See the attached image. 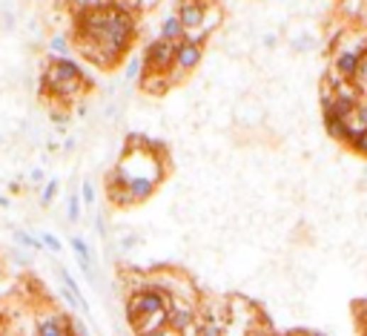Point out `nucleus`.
Returning <instances> with one entry per match:
<instances>
[{
    "label": "nucleus",
    "mask_w": 367,
    "mask_h": 336,
    "mask_svg": "<svg viewBox=\"0 0 367 336\" xmlns=\"http://www.w3.org/2000/svg\"><path fill=\"white\" fill-rule=\"evenodd\" d=\"M135 21L121 6H92L78 15V49L98 66H112L129 49Z\"/></svg>",
    "instance_id": "f257e3e1"
},
{
    "label": "nucleus",
    "mask_w": 367,
    "mask_h": 336,
    "mask_svg": "<svg viewBox=\"0 0 367 336\" xmlns=\"http://www.w3.org/2000/svg\"><path fill=\"white\" fill-rule=\"evenodd\" d=\"M84 70L72 60V58H52L49 66H46V72H43V87L63 98V101H72L81 90H84Z\"/></svg>",
    "instance_id": "f03ea898"
},
{
    "label": "nucleus",
    "mask_w": 367,
    "mask_h": 336,
    "mask_svg": "<svg viewBox=\"0 0 367 336\" xmlns=\"http://www.w3.org/2000/svg\"><path fill=\"white\" fill-rule=\"evenodd\" d=\"M170 305H172V299H170L164 291H158V288H153V285H141V288H135V291L126 296V322H129V327L135 330L143 319L170 310Z\"/></svg>",
    "instance_id": "7ed1b4c3"
},
{
    "label": "nucleus",
    "mask_w": 367,
    "mask_h": 336,
    "mask_svg": "<svg viewBox=\"0 0 367 336\" xmlns=\"http://www.w3.org/2000/svg\"><path fill=\"white\" fill-rule=\"evenodd\" d=\"M143 66L146 72H158V75H170L175 66V43L155 38L153 43H146L143 49Z\"/></svg>",
    "instance_id": "20e7f679"
},
{
    "label": "nucleus",
    "mask_w": 367,
    "mask_h": 336,
    "mask_svg": "<svg viewBox=\"0 0 367 336\" xmlns=\"http://www.w3.org/2000/svg\"><path fill=\"white\" fill-rule=\"evenodd\" d=\"M198 325V305L192 302H172L170 305V330L184 336Z\"/></svg>",
    "instance_id": "39448f33"
},
{
    "label": "nucleus",
    "mask_w": 367,
    "mask_h": 336,
    "mask_svg": "<svg viewBox=\"0 0 367 336\" xmlns=\"http://www.w3.org/2000/svg\"><path fill=\"white\" fill-rule=\"evenodd\" d=\"M364 52H367V43H361V46H356V49H341V52L333 58V72L341 78V84H344V81H353V75H356V70H358V60H361Z\"/></svg>",
    "instance_id": "423d86ee"
},
{
    "label": "nucleus",
    "mask_w": 367,
    "mask_h": 336,
    "mask_svg": "<svg viewBox=\"0 0 367 336\" xmlns=\"http://www.w3.org/2000/svg\"><path fill=\"white\" fill-rule=\"evenodd\" d=\"M181 26L190 32H198L201 23H204V15H207V4H201V0H178V9H175Z\"/></svg>",
    "instance_id": "0eeeda50"
},
{
    "label": "nucleus",
    "mask_w": 367,
    "mask_h": 336,
    "mask_svg": "<svg viewBox=\"0 0 367 336\" xmlns=\"http://www.w3.org/2000/svg\"><path fill=\"white\" fill-rule=\"evenodd\" d=\"M35 336H69V316L66 313H40L35 319Z\"/></svg>",
    "instance_id": "6e6552de"
},
{
    "label": "nucleus",
    "mask_w": 367,
    "mask_h": 336,
    "mask_svg": "<svg viewBox=\"0 0 367 336\" xmlns=\"http://www.w3.org/2000/svg\"><path fill=\"white\" fill-rule=\"evenodd\" d=\"M201 58H204V49L195 40H190V35L181 43H175V70H181L184 75L190 70H195V66L201 63Z\"/></svg>",
    "instance_id": "1a4fd4ad"
},
{
    "label": "nucleus",
    "mask_w": 367,
    "mask_h": 336,
    "mask_svg": "<svg viewBox=\"0 0 367 336\" xmlns=\"http://www.w3.org/2000/svg\"><path fill=\"white\" fill-rule=\"evenodd\" d=\"M158 38H161V40H170V43H181V40L187 38V29L181 26V21H178L175 12L161 21V35H158Z\"/></svg>",
    "instance_id": "9d476101"
},
{
    "label": "nucleus",
    "mask_w": 367,
    "mask_h": 336,
    "mask_svg": "<svg viewBox=\"0 0 367 336\" xmlns=\"http://www.w3.org/2000/svg\"><path fill=\"white\" fill-rule=\"evenodd\" d=\"M364 132H367V101H361L356 112L347 118V141L353 136H364Z\"/></svg>",
    "instance_id": "9b49d317"
},
{
    "label": "nucleus",
    "mask_w": 367,
    "mask_h": 336,
    "mask_svg": "<svg viewBox=\"0 0 367 336\" xmlns=\"http://www.w3.org/2000/svg\"><path fill=\"white\" fill-rule=\"evenodd\" d=\"M322 118H324V129L330 132V139L347 141V121L344 118H339L336 112H322Z\"/></svg>",
    "instance_id": "f8f14e48"
},
{
    "label": "nucleus",
    "mask_w": 367,
    "mask_h": 336,
    "mask_svg": "<svg viewBox=\"0 0 367 336\" xmlns=\"http://www.w3.org/2000/svg\"><path fill=\"white\" fill-rule=\"evenodd\" d=\"M227 319H204L198 316V336H227Z\"/></svg>",
    "instance_id": "ddd939ff"
},
{
    "label": "nucleus",
    "mask_w": 367,
    "mask_h": 336,
    "mask_svg": "<svg viewBox=\"0 0 367 336\" xmlns=\"http://www.w3.org/2000/svg\"><path fill=\"white\" fill-rule=\"evenodd\" d=\"M12 242L21 247V250H43V242H40V236H35V233H29V230H12Z\"/></svg>",
    "instance_id": "4468645a"
},
{
    "label": "nucleus",
    "mask_w": 367,
    "mask_h": 336,
    "mask_svg": "<svg viewBox=\"0 0 367 336\" xmlns=\"http://www.w3.org/2000/svg\"><path fill=\"white\" fill-rule=\"evenodd\" d=\"M143 70H146V66H143V55L129 58V60H126V70H124V81H126V84L138 81V78L143 75Z\"/></svg>",
    "instance_id": "2eb2a0df"
},
{
    "label": "nucleus",
    "mask_w": 367,
    "mask_h": 336,
    "mask_svg": "<svg viewBox=\"0 0 367 336\" xmlns=\"http://www.w3.org/2000/svg\"><path fill=\"white\" fill-rule=\"evenodd\" d=\"M81 195L78 193H69V198H66V219H69V224H78L81 222Z\"/></svg>",
    "instance_id": "dca6fc26"
},
{
    "label": "nucleus",
    "mask_w": 367,
    "mask_h": 336,
    "mask_svg": "<svg viewBox=\"0 0 367 336\" xmlns=\"http://www.w3.org/2000/svg\"><path fill=\"white\" fill-rule=\"evenodd\" d=\"M316 43H319V40H316V35H310V32H302V35H296V38L290 40V46L296 49V52H313Z\"/></svg>",
    "instance_id": "f3484780"
},
{
    "label": "nucleus",
    "mask_w": 367,
    "mask_h": 336,
    "mask_svg": "<svg viewBox=\"0 0 367 336\" xmlns=\"http://www.w3.org/2000/svg\"><path fill=\"white\" fill-rule=\"evenodd\" d=\"M69 49H72V43L66 40V35H52L49 38V52L55 58H69Z\"/></svg>",
    "instance_id": "a211bd4d"
},
{
    "label": "nucleus",
    "mask_w": 367,
    "mask_h": 336,
    "mask_svg": "<svg viewBox=\"0 0 367 336\" xmlns=\"http://www.w3.org/2000/svg\"><path fill=\"white\" fill-rule=\"evenodd\" d=\"M353 84H356L358 92H367V52H364L361 60H358V70H356V75H353Z\"/></svg>",
    "instance_id": "6ab92c4d"
},
{
    "label": "nucleus",
    "mask_w": 367,
    "mask_h": 336,
    "mask_svg": "<svg viewBox=\"0 0 367 336\" xmlns=\"http://www.w3.org/2000/svg\"><path fill=\"white\" fill-rule=\"evenodd\" d=\"M57 190H60V181H57V178L46 181V187H43V193H40V205H43V207H49V205H52L55 195H57Z\"/></svg>",
    "instance_id": "aec40b11"
},
{
    "label": "nucleus",
    "mask_w": 367,
    "mask_h": 336,
    "mask_svg": "<svg viewBox=\"0 0 367 336\" xmlns=\"http://www.w3.org/2000/svg\"><path fill=\"white\" fill-rule=\"evenodd\" d=\"M81 201H84L87 207L95 205V184H92V178H84V184H81Z\"/></svg>",
    "instance_id": "412c9836"
},
{
    "label": "nucleus",
    "mask_w": 367,
    "mask_h": 336,
    "mask_svg": "<svg viewBox=\"0 0 367 336\" xmlns=\"http://www.w3.org/2000/svg\"><path fill=\"white\" fill-rule=\"evenodd\" d=\"M40 242H43V250H49V253H60L63 250V244H60V239L55 233H40Z\"/></svg>",
    "instance_id": "4be33fe9"
},
{
    "label": "nucleus",
    "mask_w": 367,
    "mask_h": 336,
    "mask_svg": "<svg viewBox=\"0 0 367 336\" xmlns=\"http://www.w3.org/2000/svg\"><path fill=\"white\" fill-rule=\"evenodd\" d=\"M118 244H121V250H124V253H129V250H135V247L141 244V236H138V233H126Z\"/></svg>",
    "instance_id": "5701e85b"
},
{
    "label": "nucleus",
    "mask_w": 367,
    "mask_h": 336,
    "mask_svg": "<svg viewBox=\"0 0 367 336\" xmlns=\"http://www.w3.org/2000/svg\"><path fill=\"white\" fill-rule=\"evenodd\" d=\"M358 156H367V132H364V136H353L350 141H347Z\"/></svg>",
    "instance_id": "b1692460"
},
{
    "label": "nucleus",
    "mask_w": 367,
    "mask_h": 336,
    "mask_svg": "<svg viewBox=\"0 0 367 336\" xmlns=\"http://www.w3.org/2000/svg\"><path fill=\"white\" fill-rule=\"evenodd\" d=\"M261 46H264V49H275V46H278V38H275L273 32H267V35L261 38Z\"/></svg>",
    "instance_id": "393cba45"
},
{
    "label": "nucleus",
    "mask_w": 367,
    "mask_h": 336,
    "mask_svg": "<svg viewBox=\"0 0 367 336\" xmlns=\"http://www.w3.org/2000/svg\"><path fill=\"white\" fill-rule=\"evenodd\" d=\"M12 261H15V264H29V256H26L23 250H12Z\"/></svg>",
    "instance_id": "a878e982"
},
{
    "label": "nucleus",
    "mask_w": 367,
    "mask_h": 336,
    "mask_svg": "<svg viewBox=\"0 0 367 336\" xmlns=\"http://www.w3.org/2000/svg\"><path fill=\"white\" fill-rule=\"evenodd\" d=\"M43 178H46V175H43V170H40V167H35V170L29 173V181H32V184H40Z\"/></svg>",
    "instance_id": "bb28decb"
},
{
    "label": "nucleus",
    "mask_w": 367,
    "mask_h": 336,
    "mask_svg": "<svg viewBox=\"0 0 367 336\" xmlns=\"http://www.w3.org/2000/svg\"><path fill=\"white\" fill-rule=\"evenodd\" d=\"M72 4H78V6H81V12H84V9H92V6H101L98 0H72Z\"/></svg>",
    "instance_id": "cd10ccee"
},
{
    "label": "nucleus",
    "mask_w": 367,
    "mask_h": 336,
    "mask_svg": "<svg viewBox=\"0 0 367 336\" xmlns=\"http://www.w3.org/2000/svg\"><path fill=\"white\" fill-rule=\"evenodd\" d=\"M155 6V0H138V12H146V9H153Z\"/></svg>",
    "instance_id": "c85d7f7f"
},
{
    "label": "nucleus",
    "mask_w": 367,
    "mask_h": 336,
    "mask_svg": "<svg viewBox=\"0 0 367 336\" xmlns=\"http://www.w3.org/2000/svg\"><path fill=\"white\" fill-rule=\"evenodd\" d=\"M141 336H170V327H164V330H153V333H141Z\"/></svg>",
    "instance_id": "c756f323"
},
{
    "label": "nucleus",
    "mask_w": 367,
    "mask_h": 336,
    "mask_svg": "<svg viewBox=\"0 0 367 336\" xmlns=\"http://www.w3.org/2000/svg\"><path fill=\"white\" fill-rule=\"evenodd\" d=\"M52 121H55V124H66V115H63V112H52Z\"/></svg>",
    "instance_id": "7c9ffc66"
},
{
    "label": "nucleus",
    "mask_w": 367,
    "mask_h": 336,
    "mask_svg": "<svg viewBox=\"0 0 367 336\" xmlns=\"http://www.w3.org/2000/svg\"><path fill=\"white\" fill-rule=\"evenodd\" d=\"M296 336H324V333H316V330H302V333H296Z\"/></svg>",
    "instance_id": "2f4dec72"
},
{
    "label": "nucleus",
    "mask_w": 367,
    "mask_h": 336,
    "mask_svg": "<svg viewBox=\"0 0 367 336\" xmlns=\"http://www.w3.org/2000/svg\"><path fill=\"white\" fill-rule=\"evenodd\" d=\"M0 336H6V333H4V322H0Z\"/></svg>",
    "instance_id": "473e14b6"
},
{
    "label": "nucleus",
    "mask_w": 367,
    "mask_h": 336,
    "mask_svg": "<svg viewBox=\"0 0 367 336\" xmlns=\"http://www.w3.org/2000/svg\"><path fill=\"white\" fill-rule=\"evenodd\" d=\"M361 336H367V327H361Z\"/></svg>",
    "instance_id": "72a5a7b5"
},
{
    "label": "nucleus",
    "mask_w": 367,
    "mask_h": 336,
    "mask_svg": "<svg viewBox=\"0 0 367 336\" xmlns=\"http://www.w3.org/2000/svg\"><path fill=\"white\" fill-rule=\"evenodd\" d=\"M170 336H178V333H172V330H170Z\"/></svg>",
    "instance_id": "f704fd0d"
},
{
    "label": "nucleus",
    "mask_w": 367,
    "mask_h": 336,
    "mask_svg": "<svg viewBox=\"0 0 367 336\" xmlns=\"http://www.w3.org/2000/svg\"><path fill=\"white\" fill-rule=\"evenodd\" d=\"M361 327H367V322H361Z\"/></svg>",
    "instance_id": "c9c22d12"
},
{
    "label": "nucleus",
    "mask_w": 367,
    "mask_h": 336,
    "mask_svg": "<svg viewBox=\"0 0 367 336\" xmlns=\"http://www.w3.org/2000/svg\"><path fill=\"white\" fill-rule=\"evenodd\" d=\"M201 4H209V0H201Z\"/></svg>",
    "instance_id": "e433bc0d"
},
{
    "label": "nucleus",
    "mask_w": 367,
    "mask_h": 336,
    "mask_svg": "<svg viewBox=\"0 0 367 336\" xmlns=\"http://www.w3.org/2000/svg\"><path fill=\"white\" fill-rule=\"evenodd\" d=\"M0 144H4V139H0Z\"/></svg>",
    "instance_id": "4c0bfd02"
},
{
    "label": "nucleus",
    "mask_w": 367,
    "mask_h": 336,
    "mask_svg": "<svg viewBox=\"0 0 367 336\" xmlns=\"http://www.w3.org/2000/svg\"><path fill=\"white\" fill-rule=\"evenodd\" d=\"M364 175H367V170H364Z\"/></svg>",
    "instance_id": "58836bf2"
},
{
    "label": "nucleus",
    "mask_w": 367,
    "mask_h": 336,
    "mask_svg": "<svg viewBox=\"0 0 367 336\" xmlns=\"http://www.w3.org/2000/svg\"><path fill=\"white\" fill-rule=\"evenodd\" d=\"M12 336H18V333H12Z\"/></svg>",
    "instance_id": "ea45409f"
}]
</instances>
